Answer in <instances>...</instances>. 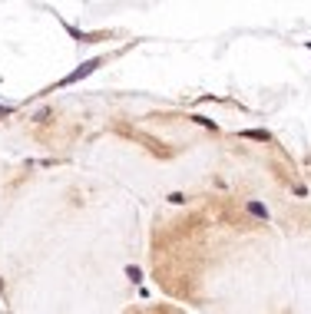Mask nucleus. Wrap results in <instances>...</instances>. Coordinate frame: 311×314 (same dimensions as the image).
<instances>
[{
	"instance_id": "1",
	"label": "nucleus",
	"mask_w": 311,
	"mask_h": 314,
	"mask_svg": "<svg viewBox=\"0 0 311 314\" xmlns=\"http://www.w3.org/2000/svg\"><path fill=\"white\" fill-rule=\"evenodd\" d=\"M100 63H103V60H86V63H83V66H77V70H73L70 76H63V79H60V86H70V83H79L83 76H89V73H93V70H96Z\"/></svg>"
},
{
	"instance_id": "2",
	"label": "nucleus",
	"mask_w": 311,
	"mask_h": 314,
	"mask_svg": "<svg viewBox=\"0 0 311 314\" xmlns=\"http://www.w3.org/2000/svg\"><path fill=\"white\" fill-rule=\"evenodd\" d=\"M238 136H242V139H255V142H268V139H272V132H268V129H242Z\"/></svg>"
},
{
	"instance_id": "3",
	"label": "nucleus",
	"mask_w": 311,
	"mask_h": 314,
	"mask_svg": "<svg viewBox=\"0 0 311 314\" xmlns=\"http://www.w3.org/2000/svg\"><path fill=\"white\" fill-rule=\"evenodd\" d=\"M248 215H255V218H262V222H268V218H272V212H268L265 205H262V202H248Z\"/></svg>"
},
{
	"instance_id": "4",
	"label": "nucleus",
	"mask_w": 311,
	"mask_h": 314,
	"mask_svg": "<svg viewBox=\"0 0 311 314\" xmlns=\"http://www.w3.org/2000/svg\"><path fill=\"white\" fill-rule=\"evenodd\" d=\"M126 275H129V278H133V281H143V271L136 268V265H129V268H126Z\"/></svg>"
},
{
	"instance_id": "5",
	"label": "nucleus",
	"mask_w": 311,
	"mask_h": 314,
	"mask_svg": "<svg viewBox=\"0 0 311 314\" xmlns=\"http://www.w3.org/2000/svg\"><path fill=\"white\" fill-rule=\"evenodd\" d=\"M192 119L199 122V126H205V129H215V122H212V119H205V116H192Z\"/></svg>"
},
{
	"instance_id": "6",
	"label": "nucleus",
	"mask_w": 311,
	"mask_h": 314,
	"mask_svg": "<svg viewBox=\"0 0 311 314\" xmlns=\"http://www.w3.org/2000/svg\"><path fill=\"white\" fill-rule=\"evenodd\" d=\"M169 202H172V205H182V202H186V195H182V192H172V195H169Z\"/></svg>"
},
{
	"instance_id": "7",
	"label": "nucleus",
	"mask_w": 311,
	"mask_h": 314,
	"mask_svg": "<svg viewBox=\"0 0 311 314\" xmlns=\"http://www.w3.org/2000/svg\"><path fill=\"white\" fill-rule=\"evenodd\" d=\"M308 50H311V43H308Z\"/></svg>"
}]
</instances>
